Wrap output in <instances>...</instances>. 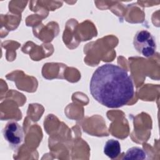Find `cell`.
Returning <instances> with one entry per match:
<instances>
[{
  "label": "cell",
  "mask_w": 160,
  "mask_h": 160,
  "mask_svg": "<svg viewBox=\"0 0 160 160\" xmlns=\"http://www.w3.org/2000/svg\"><path fill=\"white\" fill-rule=\"evenodd\" d=\"M3 136L11 148L17 149L24 141V132L22 127L14 121H9L3 129Z\"/></svg>",
  "instance_id": "3"
},
{
  "label": "cell",
  "mask_w": 160,
  "mask_h": 160,
  "mask_svg": "<svg viewBox=\"0 0 160 160\" xmlns=\"http://www.w3.org/2000/svg\"><path fill=\"white\" fill-rule=\"evenodd\" d=\"M147 158L146 152L141 148L132 147L129 148L124 156L122 159H145Z\"/></svg>",
  "instance_id": "5"
},
{
  "label": "cell",
  "mask_w": 160,
  "mask_h": 160,
  "mask_svg": "<svg viewBox=\"0 0 160 160\" xmlns=\"http://www.w3.org/2000/svg\"><path fill=\"white\" fill-rule=\"evenodd\" d=\"M104 153L109 158L114 159L121 153V145L116 139L108 140L104 146Z\"/></svg>",
  "instance_id": "4"
},
{
  "label": "cell",
  "mask_w": 160,
  "mask_h": 160,
  "mask_svg": "<svg viewBox=\"0 0 160 160\" xmlns=\"http://www.w3.org/2000/svg\"><path fill=\"white\" fill-rule=\"evenodd\" d=\"M89 88L98 102L110 108L126 105L134 94L131 76L123 68L113 64H103L95 70Z\"/></svg>",
  "instance_id": "1"
},
{
  "label": "cell",
  "mask_w": 160,
  "mask_h": 160,
  "mask_svg": "<svg viewBox=\"0 0 160 160\" xmlns=\"http://www.w3.org/2000/svg\"><path fill=\"white\" fill-rule=\"evenodd\" d=\"M133 45L136 50L146 58L152 56L156 50L155 38L147 30H139L136 33Z\"/></svg>",
  "instance_id": "2"
}]
</instances>
